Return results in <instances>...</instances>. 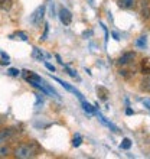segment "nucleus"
<instances>
[{"instance_id":"22","label":"nucleus","mask_w":150,"mask_h":159,"mask_svg":"<svg viewBox=\"0 0 150 159\" xmlns=\"http://www.w3.org/2000/svg\"><path fill=\"white\" fill-rule=\"evenodd\" d=\"M48 32H49V26H48V23L45 25V32H43V35H42V41H46V38H48Z\"/></svg>"},{"instance_id":"13","label":"nucleus","mask_w":150,"mask_h":159,"mask_svg":"<svg viewBox=\"0 0 150 159\" xmlns=\"http://www.w3.org/2000/svg\"><path fill=\"white\" fill-rule=\"evenodd\" d=\"M136 46H137V48H140V49H144V48L147 46V36H144V35H143V36H140V38L136 41Z\"/></svg>"},{"instance_id":"18","label":"nucleus","mask_w":150,"mask_h":159,"mask_svg":"<svg viewBox=\"0 0 150 159\" xmlns=\"http://www.w3.org/2000/svg\"><path fill=\"white\" fill-rule=\"evenodd\" d=\"M120 148L121 149H124V151H129L130 148H131V140H130L129 138H124L123 139V142H121V145H120Z\"/></svg>"},{"instance_id":"15","label":"nucleus","mask_w":150,"mask_h":159,"mask_svg":"<svg viewBox=\"0 0 150 159\" xmlns=\"http://www.w3.org/2000/svg\"><path fill=\"white\" fill-rule=\"evenodd\" d=\"M9 153H10V148L7 145L0 143V158H6V156H9Z\"/></svg>"},{"instance_id":"21","label":"nucleus","mask_w":150,"mask_h":159,"mask_svg":"<svg viewBox=\"0 0 150 159\" xmlns=\"http://www.w3.org/2000/svg\"><path fill=\"white\" fill-rule=\"evenodd\" d=\"M7 72H9V74H10L12 77H17L20 71H19V70H16V68H10V70H9Z\"/></svg>"},{"instance_id":"14","label":"nucleus","mask_w":150,"mask_h":159,"mask_svg":"<svg viewBox=\"0 0 150 159\" xmlns=\"http://www.w3.org/2000/svg\"><path fill=\"white\" fill-rule=\"evenodd\" d=\"M81 103H82V107H84V110H85V111H88V113H90V114H94V113H97L95 107H94V106H91V104H90V103H88V101L82 100V101H81Z\"/></svg>"},{"instance_id":"12","label":"nucleus","mask_w":150,"mask_h":159,"mask_svg":"<svg viewBox=\"0 0 150 159\" xmlns=\"http://www.w3.org/2000/svg\"><path fill=\"white\" fill-rule=\"evenodd\" d=\"M142 85H140V87H142V90L143 91H147V93H150V75H146L144 77V78L142 80Z\"/></svg>"},{"instance_id":"3","label":"nucleus","mask_w":150,"mask_h":159,"mask_svg":"<svg viewBox=\"0 0 150 159\" xmlns=\"http://www.w3.org/2000/svg\"><path fill=\"white\" fill-rule=\"evenodd\" d=\"M59 19H61V22L64 23V26H69L72 23V13L68 10L67 7H59Z\"/></svg>"},{"instance_id":"16","label":"nucleus","mask_w":150,"mask_h":159,"mask_svg":"<svg viewBox=\"0 0 150 159\" xmlns=\"http://www.w3.org/2000/svg\"><path fill=\"white\" fill-rule=\"evenodd\" d=\"M97 93H98V96H100L101 100H107V97H108V91L105 90L104 87H97Z\"/></svg>"},{"instance_id":"6","label":"nucleus","mask_w":150,"mask_h":159,"mask_svg":"<svg viewBox=\"0 0 150 159\" xmlns=\"http://www.w3.org/2000/svg\"><path fill=\"white\" fill-rule=\"evenodd\" d=\"M54 80H55V81H56V83H59V84H61V85H62V87L65 88L67 91H69V93H72V94H75V96L78 97V98H79V100H81V101L84 100L82 94H81V93H79L78 90H77V88H74V87H72V85H69V84H68V83H65V81H62V80L56 78V77H54Z\"/></svg>"},{"instance_id":"23","label":"nucleus","mask_w":150,"mask_h":159,"mask_svg":"<svg viewBox=\"0 0 150 159\" xmlns=\"http://www.w3.org/2000/svg\"><path fill=\"white\" fill-rule=\"evenodd\" d=\"M45 67L48 68V70H49V71H52V72H55V67L54 65H51L49 62H45Z\"/></svg>"},{"instance_id":"19","label":"nucleus","mask_w":150,"mask_h":159,"mask_svg":"<svg viewBox=\"0 0 150 159\" xmlns=\"http://www.w3.org/2000/svg\"><path fill=\"white\" fill-rule=\"evenodd\" d=\"M32 57L38 61H43V54L41 52V49H38V48H33V52H32Z\"/></svg>"},{"instance_id":"8","label":"nucleus","mask_w":150,"mask_h":159,"mask_svg":"<svg viewBox=\"0 0 150 159\" xmlns=\"http://www.w3.org/2000/svg\"><path fill=\"white\" fill-rule=\"evenodd\" d=\"M117 4L118 7L124 9V10H130L137 6V0H117Z\"/></svg>"},{"instance_id":"20","label":"nucleus","mask_w":150,"mask_h":159,"mask_svg":"<svg viewBox=\"0 0 150 159\" xmlns=\"http://www.w3.org/2000/svg\"><path fill=\"white\" fill-rule=\"evenodd\" d=\"M65 70H67V71H68V74H69V75H71V77H74V78L79 80V77L77 75V72H75L74 70H71V68H69V67H67V65H65Z\"/></svg>"},{"instance_id":"2","label":"nucleus","mask_w":150,"mask_h":159,"mask_svg":"<svg viewBox=\"0 0 150 159\" xmlns=\"http://www.w3.org/2000/svg\"><path fill=\"white\" fill-rule=\"evenodd\" d=\"M45 10H46V6L42 4V6H39V7L30 15V23H32L35 28H41L42 22H43V17H45Z\"/></svg>"},{"instance_id":"5","label":"nucleus","mask_w":150,"mask_h":159,"mask_svg":"<svg viewBox=\"0 0 150 159\" xmlns=\"http://www.w3.org/2000/svg\"><path fill=\"white\" fill-rule=\"evenodd\" d=\"M139 6H140V15L143 19H150V4L149 0H137Z\"/></svg>"},{"instance_id":"27","label":"nucleus","mask_w":150,"mask_h":159,"mask_svg":"<svg viewBox=\"0 0 150 159\" xmlns=\"http://www.w3.org/2000/svg\"><path fill=\"white\" fill-rule=\"evenodd\" d=\"M2 57H3V58H6V59H9V57L6 54H4V52H2Z\"/></svg>"},{"instance_id":"11","label":"nucleus","mask_w":150,"mask_h":159,"mask_svg":"<svg viewBox=\"0 0 150 159\" xmlns=\"http://www.w3.org/2000/svg\"><path fill=\"white\" fill-rule=\"evenodd\" d=\"M13 6V0H0V10L9 12Z\"/></svg>"},{"instance_id":"24","label":"nucleus","mask_w":150,"mask_h":159,"mask_svg":"<svg viewBox=\"0 0 150 159\" xmlns=\"http://www.w3.org/2000/svg\"><path fill=\"white\" fill-rule=\"evenodd\" d=\"M17 36H20V39H23V41H28V36L23 32H17Z\"/></svg>"},{"instance_id":"7","label":"nucleus","mask_w":150,"mask_h":159,"mask_svg":"<svg viewBox=\"0 0 150 159\" xmlns=\"http://www.w3.org/2000/svg\"><path fill=\"white\" fill-rule=\"evenodd\" d=\"M23 72H25V80L30 84V85H33V84H42V83H43V80H42L41 77L38 75V74H35L33 71H23Z\"/></svg>"},{"instance_id":"9","label":"nucleus","mask_w":150,"mask_h":159,"mask_svg":"<svg viewBox=\"0 0 150 159\" xmlns=\"http://www.w3.org/2000/svg\"><path fill=\"white\" fill-rule=\"evenodd\" d=\"M97 116H98V119H100V121H101V123H103V125H104V126H107V127H108V129L111 130V132H114V133H118V132H120L117 126H114V125H113V123H111V121L105 120V117H104V116H103V114H101V113H97Z\"/></svg>"},{"instance_id":"26","label":"nucleus","mask_w":150,"mask_h":159,"mask_svg":"<svg viewBox=\"0 0 150 159\" xmlns=\"http://www.w3.org/2000/svg\"><path fill=\"white\" fill-rule=\"evenodd\" d=\"M56 59H58V62H59V64H64V61L61 59V57H59V55H56Z\"/></svg>"},{"instance_id":"4","label":"nucleus","mask_w":150,"mask_h":159,"mask_svg":"<svg viewBox=\"0 0 150 159\" xmlns=\"http://www.w3.org/2000/svg\"><path fill=\"white\" fill-rule=\"evenodd\" d=\"M134 58H136V54H134V52H131V51H130V52H124L120 58L117 59V64H118L120 67H126V65H129V64L133 62Z\"/></svg>"},{"instance_id":"17","label":"nucleus","mask_w":150,"mask_h":159,"mask_svg":"<svg viewBox=\"0 0 150 159\" xmlns=\"http://www.w3.org/2000/svg\"><path fill=\"white\" fill-rule=\"evenodd\" d=\"M81 143H82V136L77 133L74 136V139H72V146H74V148H78V146H81Z\"/></svg>"},{"instance_id":"10","label":"nucleus","mask_w":150,"mask_h":159,"mask_svg":"<svg viewBox=\"0 0 150 159\" xmlns=\"http://www.w3.org/2000/svg\"><path fill=\"white\" fill-rule=\"evenodd\" d=\"M140 70H142V74H144V75H150V59L149 58L142 59Z\"/></svg>"},{"instance_id":"1","label":"nucleus","mask_w":150,"mask_h":159,"mask_svg":"<svg viewBox=\"0 0 150 159\" xmlns=\"http://www.w3.org/2000/svg\"><path fill=\"white\" fill-rule=\"evenodd\" d=\"M15 158L19 159H29L38 155V148L35 146V143H22L13 151Z\"/></svg>"},{"instance_id":"25","label":"nucleus","mask_w":150,"mask_h":159,"mask_svg":"<svg viewBox=\"0 0 150 159\" xmlns=\"http://www.w3.org/2000/svg\"><path fill=\"white\" fill-rule=\"evenodd\" d=\"M126 114H129V116H131V114H134V111L131 109H127L126 110Z\"/></svg>"}]
</instances>
